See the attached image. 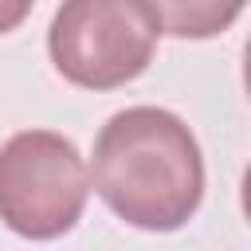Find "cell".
Masks as SVG:
<instances>
[{
    "mask_svg": "<svg viewBox=\"0 0 251 251\" xmlns=\"http://www.w3.org/2000/svg\"><path fill=\"white\" fill-rule=\"evenodd\" d=\"M90 176L106 208L141 231H176L204 200L200 145L161 106L118 110L94 137Z\"/></svg>",
    "mask_w": 251,
    "mask_h": 251,
    "instance_id": "cell-1",
    "label": "cell"
},
{
    "mask_svg": "<svg viewBox=\"0 0 251 251\" xmlns=\"http://www.w3.org/2000/svg\"><path fill=\"white\" fill-rule=\"evenodd\" d=\"M90 196V173L71 137L20 129L0 145V220L24 239L67 235Z\"/></svg>",
    "mask_w": 251,
    "mask_h": 251,
    "instance_id": "cell-2",
    "label": "cell"
},
{
    "mask_svg": "<svg viewBox=\"0 0 251 251\" xmlns=\"http://www.w3.org/2000/svg\"><path fill=\"white\" fill-rule=\"evenodd\" d=\"M157 35L141 0H63L47 27V51L71 86L114 90L145 75Z\"/></svg>",
    "mask_w": 251,
    "mask_h": 251,
    "instance_id": "cell-3",
    "label": "cell"
},
{
    "mask_svg": "<svg viewBox=\"0 0 251 251\" xmlns=\"http://www.w3.org/2000/svg\"><path fill=\"white\" fill-rule=\"evenodd\" d=\"M247 0H141V8L153 16L157 31L176 39H212L227 31Z\"/></svg>",
    "mask_w": 251,
    "mask_h": 251,
    "instance_id": "cell-4",
    "label": "cell"
},
{
    "mask_svg": "<svg viewBox=\"0 0 251 251\" xmlns=\"http://www.w3.org/2000/svg\"><path fill=\"white\" fill-rule=\"evenodd\" d=\"M31 8H35V0H0V35L16 31L31 16Z\"/></svg>",
    "mask_w": 251,
    "mask_h": 251,
    "instance_id": "cell-5",
    "label": "cell"
}]
</instances>
